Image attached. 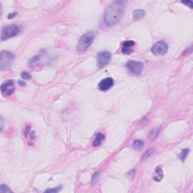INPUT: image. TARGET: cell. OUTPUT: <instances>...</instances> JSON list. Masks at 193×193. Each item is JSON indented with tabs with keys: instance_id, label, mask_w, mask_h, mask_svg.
Returning a JSON list of instances; mask_svg holds the SVG:
<instances>
[{
	"instance_id": "cell-1",
	"label": "cell",
	"mask_w": 193,
	"mask_h": 193,
	"mask_svg": "<svg viewBox=\"0 0 193 193\" xmlns=\"http://www.w3.org/2000/svg\"><path fill=\"white\" fill-rule=\"evenodd\" d=\"M125 5L123 1H115L107 6L104 12V22L108 27L115 25L122 18L125 11Z\"/></svg>"
},
{
	"instance_id": "cell-15",
	"label": "cell",
	"mask_w": 193,
	"mask_h": 193,
	"mask_svg": "<svg viewBox=\"0 0 193 193\" xmlns=\"http://www.w3.org/2000/svg\"><path fill=\"white\" fill-rule=\"evenodd\" d=\"M189 152H190L189 149H182V150L181 151L180 154H179V159H180L182 161H185V158H186V157L188 156V153H189Z\"/></svg>"
},
{
	"instance_id": "cell-9",
	"label": "cell",
	"mask_w": 193,
	"mask_h": 193,
	"mask_svg": "<svg viewBox=\"0 0 193 193\" xmlns=\"http://www.w3.org/2000/svg\"><path fill=\"white\" fill-rule=\"evenodd\" d=\"M114 84V80L112 78H105L101 80L100 82L98 84V87L102 91H106L111 88Z\"/></svg>"
},
{
	"instance_id": "cell-6",
	"label": "cell",
	"mask_w": 193,
	"mask_h": 193,
	"mask_svg": "<svg viewBox=\"0 0 193 193\" xmlns=\"http://www.w3.org/2000/svg\"><path fill=\"white\" fill-rule=\"evenodd\" d=\"M168 47L164 42L159 41L156 42L152 48V52L155 55H164L167 52Z\"/></svg>"
},
{
	"instance_id": "cell-22",
	"label": "cell",
	"mask_w": 193,
	"mask_h": 193,
	"mask_svg": "<svg viewBox=\"0 0 193 193\" xmlns=\"http://www.w3.org/2000/svg\"><path fill=\"white\" fill-rule=\"evenodd\" d=\"M16 15V13H14V14H10L8 15V18L9 19H11V18H13Z\"/></svg>"
},
{
	"instance_id": "cell-17",
	"label": "cell",
	"mask_w": 193,
	"mask_h": 193,
	"mask_svg": "<svg viewBox=\"0 0 193 193\" xmlns=\"http://www.w3.org/2000/svg\"><path fill=\"white\" fill-rule=\"evenodd\" d=\"M143 142L140 140H136L133 143V146L136 149H140L143 146Z\"/></svg>"
},
{
	"instance_id": "cell-2",
	"label": "cell",
	"mask_w": 193,
	"mask_h": 193,
	"mask_svg": "<svg viewBox=\"0 0 193 193\" xmlns=\"http://www.w3.org/2000/svg\"><path fill=\"white\" fill-rule=\"evenodd\" d=\"M94 37L95 35L93 32H87V33H84L78 41V45H77V48L78 51H81V52L87 51L93 42Z\"/></svg>"
},
{
	"instance_id": "cell-5",
	"label": "cell",
	"mask_w": 193,
	"mask_h": 193,
	"mask_svg": "<svg viewBox=\"0 0 193 193\" xmlns=\"http://www.w3.org/2000/svg\"><path fill=\"white\" fill-rule=\"evenodd\" d=\"M126 67L128 68L129 72L133 75H140L143 69V64L141 62L131 60L128 62L126 64Z\"/></svg>"
},
{
	"instance_id": "cell-18",
	"label": "cell",
	"mask_w": 193,
	"mask_h": 193,
	"mask_svg": "<svg viewBox=\"0 0 193 193\" xmlns=\"http://www.w3.org/2000/svg\"><path fill=\"white\" fill-rule=\"evenodd\" d=\"M0 191L2 193H6V192H11V190L9 188V187H8L7 185H4V184H2L0 185Z\"/></svg>"
},
{
	"instance_id": "cell-14",
	"label": "cell",
	"mask_w": 193,
	"mask_h": 193,
	"mask_svg": "<svg viewBox=\"0 0 193 193\" xmlns=\"http://www.w3.org/2000/svg\"><path fill=\"white\" fill-rule=\"evenodd\" d=\"M159 132H160L159 128H154V129H152V131L149 132V139H150V140H155V139L158 136Z\"/></svg>"
},
{
	"instance_id": "cell-13",
	"label": "cell",
	"mask_w": 193,
	"mask_h": 193,
	"mask_svg": "<svg viewBox=\"0 0 193 193\" xmlns=\"http://www.w3.org/2000/svg\"><path fill=\"white\" fill-rule=\"evenodd\" d=\"M104 137H105V136H104L103 134H101V133H98L96 135V137H95L94 140H93V146H94V147L99 146L101 144L103 140H104Z\"/></svg>"
},
{
	"instance_id": "cell-8",
	"label": "cell",
	"mask_w": 193,
	"mask_h": 193,
	"mask_svg": "<svg viewBox=\"0 0 193 193\" xmlns=\"http://www.w3.org/2000/svg\"><path fill=\"white\" fill-rule=\"evenodd\" d=\"M14 82L13 80H8L1 85V91L5 96H10L14 92Z\"/></svg>"
},
{
	"instance_id": "cell-10",
	"label": "cell",
	"mask_w": 193,
	"mask_h": 193,
	"mask_svg": "<svg viewBox=\"0 0 193 193\" xmlns=\"http://www.w3.org/2000/svg\"><path fill=\"white\" fill-rule=\"evenodd\" d=\"M134 45H135V42L134 41H125L122 44V52L125 54H131L133 52Z\"/></svg>"
},
{
	"instance_id": "cell-16",
	"label": "cell",
	"mask_w": 193,
	"mask_h": 193,
	"mask_svg": "<svg viewBox=\"0 0 193 193\" xmlns=\"http://www.w3.org/2000/svg\"><path fill=\"white\" fill-rule=\"evenodd\" d=\"M154 153V149H148L146 152L143 153V156H142V159L145 160V159H147L148 158L151 156L152 154Z\"/></svg>"
},
{
	"instance_id": "cell-7",
	"label": "cell",
	"mask_w": 193,
	"mask_h": 193,
	"mask_svg": "<svg viewBox=\"0 0 193 193\" xmlns=\"http://www.w3.org/2000/svg\"><path fill=\"white\" fill-rule=\"evenodd\" d=\"M111 54L109 51H101L97 54V63L100 68L106 66L111 60Z\"/></svg>"
},
{
	"instance_id": "cell-3",
	"label": "cell",
	"mask_w": 193,
	"mask_h": 193,
	"mask_svg": "<svg viewBox=\"0 0 193 193\" xmlns=\"http://www.w3.org/2000/svg\"><path fill=\"white\" fill-rule=\"evenodd\" d=\"M14 55L10 51H2L0 54V69L1 70L8 69L14 63Z\"/></svg>"
},
{
	"instance_id": "cell-23",
	"label": "cell",
	"mask_w": 193,
	"mask_h": 193,
	"mask_svg": "<svg viewBox=\"0 0 193 193\" xmlns=\"http://www.w3.org/2000/svg\"><path fill=\"white\" fill-rule=\"evenodd\" d=\"M18 84H21V86H24L26 84V83L24 82V81H18Z\"/></svg>"
},
{
	"instance_id": "cell-19",
	"label": "cell",
	"mask_w": 193,
	"mask_h": 193,
	"mask_svg": "<svg viewBox=\"0 0 193 193\" xmlns=\"http://www.w3.org/2000/svg\"><path fill=\"white\" fill-rule=\"evenodd\" d=\"M61 189V186H57L54 188H48L45 190V192H57Z\"/></svg>"
},
{
	"instance_id": "cell-20",
	"label": "cell",
	"mask_w": 193,
	"mask_h": 193,
	"mask_svg": "<svg viewBox=\"0 0 193 193\" xmlns=\"http://www.w3.org/2000/svg\"><path fill=\"white\" fill-rule=\"evenodd\" d=\"M21 78H24V79H26V80H28L30 79V78H31V75L30 74H29L27 72H23L22 73H21Z\"/></svg>"
},
{
	"instance_id": "cell-4",
	"label": "cell",
	"mask_w": 193,
	"mask_h": 193,
	"mask_svg": "<svg viewBox=\"0 0 193 193\" xmlns=\"http://www.w3.org/2000/svg\"><path fill=\"white\" fill-rule=\"evenodd\" d=\"M20 32V28L16 25H10L2 28L1 32L2 40H6L16 36Z\"/></svg>"
},
{
	"instance_id": "cell-12",
	"label": "cell",
	"mask_w": 193,
	"mask_h": 193,
	"mask_svg": "<svg viewBox=\"0 0 193 193\" xmlns=\"http://www.w3.org/2000/svg\"><path fill=\"white\" fill-rule=\"evenodd\" d=\"M145 14H146L145 11L142 10V9H137L133 12V18L134 21H139L144 17Z\"/></svg>"
},
{
	"instance_id": "cell-11",
	"label": "cell",
	"mask_w": 193,
	"mask_h": 193,
	"mask_svg": "<svg viewBox=\"0 0 193 193\" xmlns=\"http://www.w3.org/2000/svg\"><path fill=\"white\" fill-rule=\"evenodd\" d=\"M163 176H164V173H163V170L161 169V167H157L155 168V174H154V179H155L156 182H160L161 181V179H163Z\"/></svg>"
},
{
	"instance_id": "cell-21",
	"label": "cell",
	"mask_w": 193,
	"mask_h": 193,
	"mask_svg": "<svg viewBox=\"0 0 193 193\" xmlns=\"http://www.w3.org/2000/svg\"><path fill=\"white\" fill-rule=\"evenodd\" d=\"M182 3H184V4L185 5H189L190 8H192V2H191V1H185V2H182Z\"/></svg>"
}]
</instances>
